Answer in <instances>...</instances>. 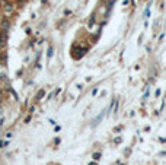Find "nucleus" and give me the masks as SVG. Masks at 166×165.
<instances>
[{
  "label": "nucleus",
  "mask_w": 166,
  "mask_h": 165,
  "mask_svg": "<svg viewBox=\"0 0 166 165\" xmlns=\"http://www.w3.org/2000/svg\"><path fill=\"white\" fill-rule=\"evenodd\" d=\"M0 5H2V0H0Z\"/></svg>",
  "instance_id": "10"
},
{
  "label": "nucleus",
  "mask_w": 166,
  "mask_h": 165,
  "mask_svg": "<svg viewBox=\"0 0 166 165\" xmlns=\"http://www.w3.org/2000/svg\"><path fill=\"white\" fill-rule=\"evenodd\" d=\"M13 5L10 3V2H3V10H5V13L6 15H12L13 13Z\"/></svg>",
  "instance_id": "1"
},
{
  "label": "nucleus",
  "mask_w": 166,
  "mask_h": 165,
  "mask_svg": "<svg viewBox=\"0 0 166 165\" xmlns=\"http://www.w3.org/2000/svg\"><path fill=\"white\" fill-rule=\"evenodd\" d=\"M93 159H95V161H96V159H101V152H99V153H98V152L93 153Z\"/></svg>",
  "instance_id": "6"
},
{
  "label": "nucleus",
  "mask_w": 166,
  "mask_h": 165,
  "mask_svg": "<svg viewBox=\"0 0 166 165\" xmlns=\"http://www.w3.org/2000/svg\"><path fill=\"white\" fill-rule=\"evenodd\" d=\"M0 27H2L5 31H9L10 29V21L9 19H3L2 22H0Z\"/></svg>",
  "instance_id": "2"
},
{
  "label": "nucleus",
  "mask_w": 166,
  "mask_h": 165,
  "mask_svg": "<svg viewBox=\"0 0 166 165\" xmlns=\"http://www.w3.org/2000/svg\"><path fill=\"white\" fill-rule=\"evenodd\" d=\"M121 129H122V127H121V126H118V127H115V131H121Z\"/></svg>",
  "instance_id": "7"
},
{
  "label": "nucleus",
  "mask_w": 166,
  "mask_h": 165,
  "mask_svg": "<svg viewBox=\"0 0 166 165\" xmlns=\"http://www.w3.org/2000/svg\"><path fill=\"white\" fill-rule=\"evenodd\" d=\"M91 165H98V164H96V161H92V162H91Z\"/></svg>",
  "instance_id": "8"
},
{
  "label": "nucleus",
  "mask_w": 166,
  "mask_h": 165,
  "mask_svg": "<svg viewBox=\"0 0 166 165\" xmlns=\"http://www.w3.org/2000/svg\"><path fill=\"white\" fill-rule=\"evenodd\" d=\"M93 22H95V16H91V19H89V28H92L95 25Z\"/></svg>",
  "instance_id": "5"
},
{
  "label": "nucleus",
  "mask_w": 166,
  "mask_h": 165,
  "mask_svg": "<svg viewBox=\"0 0 166 165\" xmlns=\"http://www.w3.org/2000/svg\"><path fill=\"white\" fill-rule=\"evenodd\" d=\"M45 96V91L44 89H41L39 92H38V95H37V101H39V99H42Z\"/></svg>",
  "instance_id": "3"
},
{
  "label": "nucleus",
  "mask_w": 166,
  "mask_h": 165,
  "mask_svg": "<svg viewBox=\"0 0 166 165\" xmlns=\"http://www.w3.org/2000/svg\"><path fill=\"white\" fill-rule=\"evenodd\" d=\"M53 54H54V48H53V45H51V47H48V53H47V57H48V59H51V57H53Z\"/></svg>",
  "instance_id": "4"
},
{
  "label": "nucleus",
  "mask_w": 166,
  "mask_h": 165,
  "mask_svg": "<svg viewBox=\"0 0 166 165\" xmlns=\"http://www.w3.org/2000/svg\"><path fill=\"white\" fill-rule=\"evenodd\" d=\"M2 2H10V0H2Z\"/></svg>",
  "instance_id": "9"
}]
</instances>
